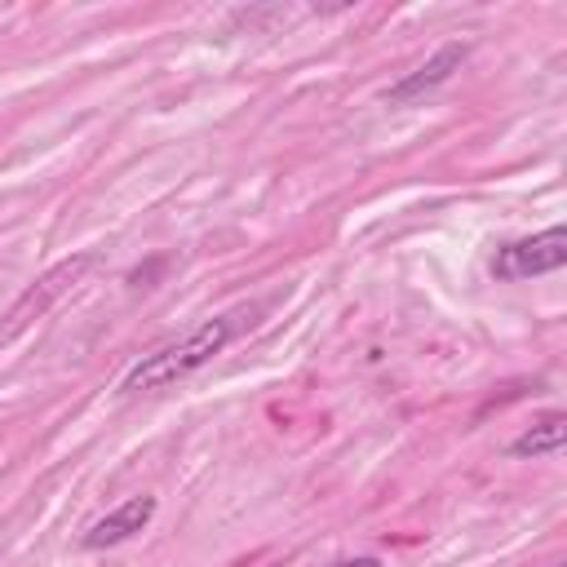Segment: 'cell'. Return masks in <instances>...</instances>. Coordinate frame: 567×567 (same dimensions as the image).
<instances>
[{
  "instance_id": "cell-1",
  "label": "cell",
  "mask_w": 567,
  "mask_h": 567,
  "mask_svg": "<svg viewBox=\"0 0 567 567\" xmlns=\"http://www.w3.org/2000/svg\"><path fill=\"white\" fill-rule=\"evenodd\" d=\"M252 319H257V306H239V310H226V315H217V319H204V323H199L195 332H186L182 341H168V346H159L155 354L137 359V363L124 372L120 394H155V390H164V385H173V381L199 372V368H204L213 354H221L244 328H252Z\"/></svg>"
},
{
  "instance_id": "cell-2",
  "label": "cell",
  "mask_w": 567,
  "mask_h": 567,
  "mask_svg": "<svg viewBox=\"0 0 567 567\" xmlns=\"http://www.w3.org/2000/svg\"><path fill=\"white\" fill-rule=\"evenodd\" d=\"M97 266V252H71V257H62L58 266H49L31 288H22L18 292V301L4 310V319H0V346H9V341H18L35 319H44L66 292H75L80 284H84V275Z\"/></svg>"
},
{
  "instance_id": "cell-3",
  "label": "cell",
  "mask_w": 567,
  "mask_h": 567,
  "mask_svg": "<svg viewBox=\"0 0 567 567\" xmlns=\"http://www.w3.org/2000/svg\"><path fill=\"white\" fill-rule=\"evenodd\" d=\"M563 266H567V230L563 226H549L532 239H514V244L496 248V257H492V275L501 284L549 275V270H563Z\"/></svg>"
},
{
  "instance_id": "cell-4",
  "label": "cell",
  "mask_w": 567,
  "mask_h": 567,
  "mask_svg": "<svg viewBox=\"0 0 567 567\" xmlns=\"http://www.w3.org/2000/svg\"><path fill=\"white\" fill-rule=\"evenodd\" d=\"M470 58V44H461V40H447V44H439L416 71H408L403 80H394L390 89H385V102L390 106H408V102H416V97H425L430 89H439V84H447L456 71H461V62Z\"/></svg>"
},
{
  "instance_id": "cell-5",
  "label": "cell",
  "mask_w": 567,
  "mask_h": 567,
  "mask_svg": "<svg viewBox=\"0 0 567 567\" xmlns=\"http://www.w3.org/2000/svg\"><path fill=\"white\" fill-rule=\"evenodd\" d=\"M151 518H155V496H128L124 505H115V509H106L97 523H89V532L80 536V545H84V549L124 545V540H133Z\"/></svg>"
},
{
  "instance_id": "cell-6",
  "label": "cell",
  "mask_w": 567,
  "mask_h": 567,
  "mask_svg": "<svg viewBox=\"0 0 567 567\" xmlns=\"http://www.w3.org/2000/svg\"><path fill=\"white\" fill-rule=\"evenodd\" d=\"M563 443H567V416L563 412H545L540 421H532L509 443V456H558Z\"/></svg>"
},
{
  "instance_id": "cell-7",
  "label": "cell",
  "mask_w": 567,
  "mask_h": 567,
  "mask_svg": "<svg viewBox=\"0 0 567 567\" xmlns=\"http://www.w3.org/2000/svg\"><path fill=\"white\" fill-rule=\"evenodd\" d=\"M337 567H381L377 558H346V563H337Z\"/></svg>"
}]
</instances>
